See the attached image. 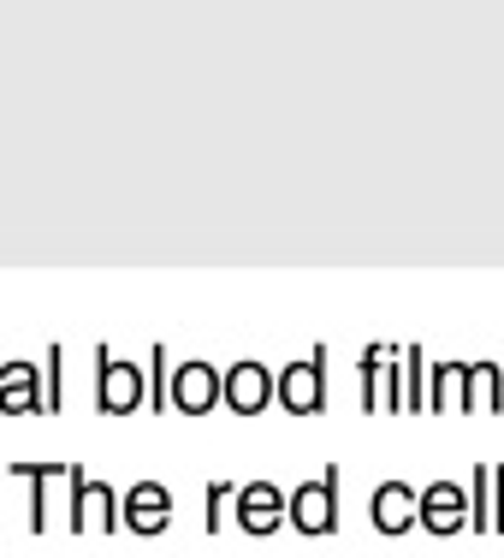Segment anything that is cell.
Segmentation results:
<instances>
[{
	"instance_id": "cell-1",
	"label": "cell",
	"mask_w": 504,
	"mask_h": 558,
	"mask_svg": "<svg viewBox=\"0 0 504 558\" xmlns=\"http://www.w3.org/2000/svg\"><path fill=\"white\" fill-rule=\"evenodd\" d=\"M65 529L72 535H113V529H125L119 494L108 482H96V475H84L77 463H72V482H65Z\"/></svg>"
},
{
	"instance_id": "cell-2",
	"label": "cell",
	"mask_w": 504,
	"mask_h": 558,
	"mask_svg": "<svg viewBox=\"0 0 504 558\" xmlns=\"http://www.w3.org/2000/svg\"><path fill=\"white\" fill-rule=\"evenodd\" d=\"M285 523L297 535H339V463H327L321 482H303L285 494Z\"/></svg>"
},
{
	"instance_id": "cell-3",
	"label": "cell",
	"mask_w": 504,
	"mask_h": 558,
	"mask_svg": "<svg viewBox=\"0 0 504 558\" xmlns=\"http://www.w3.org/2000/svg\"><path fill=\"white\" fill-rule=\"evenodd\" d=\"M273 398H280V410L291 416H321L327 410V344H315L303 363H291L273 375Z\"/></svg>"
},
{
	"instance_id": "cell-4",
	"label": "cell",
	"mask_w": 504,
	"mask_h": 558,
	"mask_svg": "<svg viewBox=\"0 0 504 558\" xmlns=\"http://www.w3.org/2000/svg\"><path fill=\"white\" fill-rule=\"evenodd\" d=\"M143 363H125V356H113L108 344L96 351V410L101 416H131V410H143Z\"/></svg>"
},
{
	"instance_id": "cell-5",
	"label": "cell",
	"mask_w": 504,
	"mask_h": 558,
	"mask_svg": "<svg viewBox=\"0 0 504 558\" xmlns=\"http://www.w3.org/2000/svg\"><path fill=\"white\" fill-rule=\"evenodd\" d=\"M416 523L428 529V535H463L469 529V494H463V482H428L416 494Z\"/></svg>"
},
{
	"instance_id": "cell-6",
	"label": "cell",
	"mask_w": 504,
	"mask_h": 558,
	"mask_svg": "<svg viewBox=\"0 0 504 558\" xmlns=\"http://www.w3.org/2000/svg\"><path fill=\"white\" fill-rule=\"evenodd\" d=\"M24 487H30V535H48L54 529V505H60V487L72 482V463H12Z\"/></svg>"
},
{
	"instance_id": "cell-7",
	"label": "cell",
	"mask_w": 504,
	"mask_h": 558,
	"mask_svg": "<svg viewBox=\"0 0 504 558\" xmlns=\"http://www.w3.org/2000/svg\"><path fill=\"white\" fill-rule=\"evenodd\" d=\"M232 511H237L244 535H280L285 529V487L280 482H244L232 494Z\"/></svg>"
},
{
	"instance_id": "cell-8",
	"label": "cell",
	"mask_w": 504,
	"mask_h": 558,
	"mask_svg": "<svg viewBox=\"0 0 504 558\" xmlns=\"http://www.w3.org/2000/svg\"><path fill=\"white\" fill-rule=\"evenodd\" d=\"M167 404L179 410V416H208V410H220V368L214 363H179L167 380Z\"/></svg>"
},
{
	"instance_id": "cell-9",
	"label": "cell",
	"mask_w": 504,
	"mask_h": 558,
	"mask_svg": "<svg viewBox=\"0 0 504 558\" xmlns=\"http://www.w3.org/2000/svg\"><path fill=\"white\" fill-rule=\"evenodd\" d=\"M220 404L232 416H261L273 404V368L268 363H232L220 375Z\"/></svg>"
},
{
	"instance_id": "cell-10",
	"label": "cell",
	"mask_w": 504,
	"mask_h": 558,
	"mask_svg": "<svg viewBox=\"0 0 504 558\" xmlns=\"http://www.w3.org/2000/svg\"><path fill=\"white\" fill-rule=\"evenodd\" d=\"M119 517H125L131 535H161L172 523V494L161 482H137L131 494H119Z\"/></svg>"
},
{
	"instance_id": "cell-11",
	"label": "cell",
	"mask_w": 504,
	"mask_h": 558,
	"mask_svg": "<svg viewBox=\"0 0 504 558\" xmlns=\"http://www.w3.org/2000/svg\"><path fill=\"white\" fill-rule=\"evenodd\" d=\"M428 410H475V363H428Z\"/></svg>"
},
{
	"instance_id": "cell-12",
	"label": "cell",
	"mask_w": 504,
	"mask_h": 558,
	"mask_svg": "<svg viewBox=\"0 0 504 558\" xmlns=\"http://www.w3.org/2000/svg\"><path fill=\"white\" fill-rule=\"evenodd\" d=\"M42 416V368L36 363H7L0 368V416Z\"/></svg>"
},
{
	"instance_id": "cell-13",
	"label": "cell",
	"mask_w": 504,
	"mask_h": 558,
	"mask_svg": "<svg viewBox=\"0 0 504 558\" xmlns=\"http://www.w3.org/2000/svg\"><path fill=\"white\" fill-rule=\"evenodd\" d=\"M368 517H374L380 535H404V529H416V487L409 482H380Z\"/></svg>"
},
{
	"instance_id": "cell-14",
	"label": "cell",
	"mask_w": 504,
	"mask_h": 558,
	"mask_svg": "<svg viewBox=\"0 0 504 558\" xmlns=\"http://www.w3.org/2000/svg\"><path fill=\"white\" fill-rule=\"evenodd\" d=\"M397 368H404V387H397V410H428V351H421V344L397 351Z\"/></svg>"
},
{
	"instance_id": "cell-15",
	"label": "cell",
	"mask_w": 504,
	"mask_h": 558,
	"mask_svg": "<svg viewBox=\"0 0 504 558\" xmlns=\"http://www.w3.org/2000/svg\"><path fill=\"white\" fill-rule=\"evenodd\" d=\"M469 529L493 535V463H475L469 475Z\"/></svg>"
},
{
	"instance_id": "cell-16",
	"label": "cell",
	"mask_w": 504,
	"mask_h": 558,
	"mask_svg": "<svg viewBox=\"0 0 504 558\" xmlns=\"http://www.w3.org/2000/svg\"><path fill=\"white\" fill-rule=\"evenodd\" d=\"M392 344H362V356H356V380H362V410L374 416L380 410V368H386Z\"/></svg>"
},
{
	"instance_id": "cell-17",
	"label": "cell",
	"mask_w": 504,
	"mask_h": 558,
	"mask_svg": "<svg viewBox=\"0 0 504 558\" xmlns=\"http://www.w3.org/2000/svg\"><path fill=\"white\" fill-rule=\"evenodd\" d=\"M60 404H65V351L48 344V356H42V416H54Z\"/></svg>"
},
{
	"instance_id": "cell-18",
	"label": "cell",
	"mask_w": 504,
	"mask_h": 558,
	"mask_svg": "<svg viewBox=\"0 0 504 558\" xmlns=\"http://www.w3.org/2000/svg\"><path fill=\"white\" fill-rule=\"evenodd\" d=\"M167 380H172V356H167V344H155V351H149V368H143V387H149V398H143V404H149V410H172V404H167Z\"/></svg>"
},
{
	"instance_id": "cell-19",
	"label": "cell",
	"mask_w": 504,
	"mask_h": 558,
	"mask_svg": "<svg viewBox=\"0 0 504 558\" xmlns=\"http://www.w3.org/2000/svg\"><path fill=\"white\" fill-rule=\"evenodd\" d=\"M475 410H487V416L504 410V368L499 363H475Z\"/></svg>"
},
{
	"instance_id": "cell-20",
	"label": "cell",
	"mask_w": 504,
	"mask_h": 558,
	"mask_svg": "<svg viewBox=\"0 0 504 558\" xmlns=\"http://www.w3.org/2000/svg\"><path fill=\"white\" fill-rule=\"evenodd\" d=\"M232 494H237V487L232 482H208L202 487V529H208V535H220V523H225V505H232Z\"/></svg>"
},
{
	"instance_id": "cell-21",
	"label": "cell",
	"mask_w": 504,
	"mask_h": 558,
	"mask_svg": "<svg viewBox=\"0 0 504 558\" xmlns=\"http://www.w3.org/2000/svg\"><path fill=\"white\" fill-rule=\"evenodd\" d=\"M493 535H504V463H493Z\"/></svg>"
}]
</instances>
